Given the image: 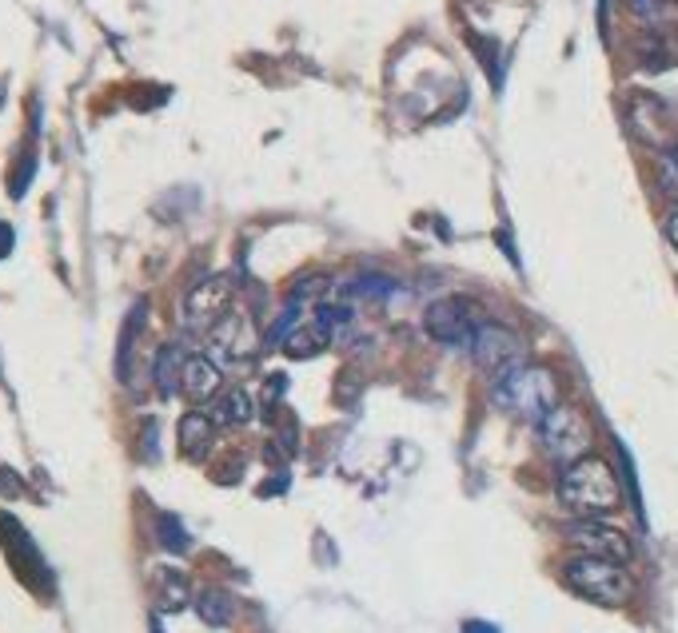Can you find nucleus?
Here are the masks:
<instances>
[{
    "label": "nucleus",
    "mask_w": 678,
    "mask_h": 633,
    "mask_svg": "<svg viewBox=\"0 0 678 633\" xmlns=\"http://www.w3.org/2000/svg\"><path fill=\"white\" fill-rule=\"evenodd\" d=\"M559 502L575 511L579 518H599V514H611L618 511V502H623V487H618V475L611 470V463L603 458H579V463H571L559 478Z\"/></svg>",
    "instance_id": "obj_1"
},
{
    "label": "nucleus",
    "mask_w": 678,
    "mask_h": 633,
    "mask_svg": "<svg viewBox=\"0 0 678 633\" xmlns=\"http://www.w3.org/2000/svg\"><path fill=\"white\" fill-rule=\"evenodd\" d=\"M495 406L515 418H527V423H539L547 411L559 406V378L551 366H535V363H519L511 366L507 375L495 378Z\"/></svg>",
    "instance_id": "obj_2"
},
{
    "label": "nucleus",
    "mask_w": 678,
    "mask_h": 633,
    "mask_svg": "<svg viewBox=\"0 0 678 633\" xmlns=\"http://www.w3.org/2000/svg\"><path fill=\"white\" fill-rule=\"evenodd\" d=\"M563 578H567V585L579 597H587V602L606 606V609L627 606L630 594H635V578L627 573V566L603 561V558H587V554L571 558L567 566H563Z\"/></svg>",
    "instance_id": "obj_3"
},
{
    "label": "nucleus",
    "mask_w": 678,
    "mask_h": 633,
    "mask_svg": "<svg viewBox=\"0 0 678 633\" xmlns=\"http://www.w3.org/2000/svg\"><path fill=\"white\" fill-rule=\"evenodd\" d=\"M539 427V442L542 451L551 454L555 463L571 466L579 463V458H587V451H591V423H587V414L579 411V406H567V402H559L555 411H547L535 423Z\"/></svg>",
    "instance_id": "obj_4"
},
{
    "label": "nucleus",
    "mask_w": 678,
    "mask_h": 633,
    "mask_svg": "<svg viewBox=\"0 0 678 633\" xmlns=\"http://www.w3.org/2000/svg\"><path fill=\"white\" fill-rule=\"evenodd\" d=\"M487 319H483L479 303L468 299V295H447V299H435L427 307V315H423V327L432 335L435 343H444V347H471L475 339V331L483 327Z\"/></svg>",
    "instance_id": "obj_5"
},
{
    "label": "nucleus",
    "mask_w": 678,
    "mask_h": 633,
    "mask_svg": "<svg viewBox=\"0 0 678 633\" xmlns=\"http://www.w3.org/2000/svg\"><path fill=\"white\" fill-rule=\"evenodd\" d=\"M567 542L571 546H579L587 558L618 561V566H627V561L635 558V542H630L618 526L603 522V518H579V522H571Z\"/></svg>",
    "instance_id": "obj_6"
},
{
    "label": "nucleus",
    "mask_w": 678,
    "mask_h": 633,
    "mask_svg": "<svg viewBox=\"0 0 678 633\" xmlns=\"http://www.w3.org/2000/svg\"><path fill=\"white\" fill-rule=\"evenodd\" d=\"M228 303H232V280L212 275V280L196 283V287L184 295L180 319H184L188 331H196V335H212V327L228 315Z\"/></svg>",
    "instance_id": "obj_7"
},
{
    "label": "nucleus",
    "mask_w": 678,
    "mask_h": 633,
    "mask_svg": "<svg viewBox=\"0 0 678 633\" xmlns=\"http://www.w3.org/2000/svg\"><path fill=\"white\" fill-rule=\"evenodd\" d=\"M471 354H475V363L487 371L491 378L507 375L511 366L523 363V343H519L515 331L499 327V323H483L475 331V339H471Z\"/></svg>",
    "instance_id": "obj_8"
},
{
    "label": "nucleus",
    "mask_w": 678,
    "mask_h": 633,
    "mask_svg": "<svg viewBox=\"0 0 678 633\" xmlns=\"http://www.w3.org/2000/svg\"><path fill=\"white\" fill-rule=\"evenodd\" d=\"M332 339H335V331L323 323L320 311H311V315L299 319V327L292 331V335H287L280 347H284L287 359H316V354L328 351V343H332Z\"/></svg>",
    "instance_id": "obj_9"
},
{
    "label": "nucleus",
    "mask_w": 678,
    "mask_h": 633,
    "mask_svg": "<svg viewBox=\"0 0 678 633\" xmlns=\"http://www.w3.org/2000/svg\"><path fill=\"white\" fill-rule=\"evenodd\" d=\"M630 128H635L639 140H647V144L670 152V124H666L663 100L635 96V108H630Z\"/></svg>",
    "instance_id": "obj_10"
},
{
    "label": "nucleus",
    "mask_w": 678,
    "mask_h": 633,
    "mask_svg": "<svg viewBox=\"0 0 678 633\" xmlns=\"http://www.w3.org/2000/svg\"><path fill=\"white\" fill-rule=\"evenodd\" d=\"M216 447V423H212V414L204 411H188L180 418V454H184L188 463H204Z\"/></svg>",
    "instance_id": "obj_11"
},
{
    "label": "nucleus",
    "mask_w": 678,
    "mask_h": 633,
    "mask_svg": "<svg viewBox=\"0 0 678 633\" xmlns=\"http://www.w3.org/2000/svg\"><path fill=\"white\" fill-rule=\"evenodd\" d=\"M180 390H184L188 399L208 402L220 390V366L212 363V359H204V354H188L184 371H180Z\"/></svg>",
    "instance_id": "obj_12"
},
{
    "label": "nucleus",
    "mask_w": 678,
    "mask_h": 633,
    "mask_svg": "<svg viewBox=\"0 0 678 633\" xmlns=\"http://www.w3.org/2000/svg\"><path fill=\"white\" fill-rule=\"evenodd\" d=\"M216 347H220V359H247V354L256 351V331L247 327L244 315H223L216 327Z\"/></svg>",
    "instance_id": "obj_13"
},
{
    "label": "nucleus",
    "mask_w": 678,
    "mask_h": 633,
    "mask_svg": "<svg viewBox=\"0 0 678 633\" xmlns=\"http://www.w3.org/2000/svg\"><path fill=\"white\" fill-rule=\"evenodd\" d=\"M184 347L180 343H164L156 359H152V383L161 387V395H180V371H184Z\"/></svg>",
    "instance_id": "obj_14"
},
{
    "label": "nucleus",
    "mask_w": 678,
    "mask_h": 633,
    "mask_svg": "<svg viewBox=\"0 0 678 633\" xmlns=\"http://www.w3.org/2000/svg\"><path fill=\"white\" fill-rule=\"evenodd\" d=\"M256 411H259V402H256V395L252 390H244V387H235V390H228L220 399V406H216V427H247L252 418H256Z\"/></svg>",
    "instance_id": "obj_15"
},
{
    "label": "nucleus",
    "mask_w": 678,
    "mask_h": 633,
    "mask_svg": "<svg viewBox=\"0 0 678 633\" xmlns=\"http://www.w3.org/2000/svg\"><path fill=\"white\" fill-rule=\"evenodd\" d=\"M635 21L651 33H666V28H678V0H627Z\"/></svg>",
    "instance_id": "obj_16"
},
{
    "label": "nucleus",
    "mask_w": 678,
    "mask_h": 633,
    "mask_svg": "<svg viewBox=\"0 0 678 633\" xmlns=\"http://www.w3.org/2000/svg\"><path fill=\"white\" fill-rule=\"evenodd\" d=\"M196 613L208 625H232L235 618V597L220 585H208V590H200L196 594Z\"/></svg>",
    "instance_id": "obj_17"
},
{
    "label": "nucleus",
    "mask_w": 678,
    "mask_h": 633,
    "mask_svg": "<svg viewBox=\"0 0 678 633\" xmlns=\"http://www.w3.org/2000/svg\"><path fill=\"white\" fill-rule=\"evenodd\" d=\"M156 602H161L164 613H176V609L188 606V578L180 570H156Z\"/></svg>",
    "instance_id": "obj_18"
},
{
    "label": "nucleus",
    "mask_w": 678,
    "mask_h": 633,
    "mask_svg": "<svg viewBox=\"0 0 678 633\" xmlns=\"http://www.w3.org/2000/svg\"><path fill=\"white\" fill-rule=\"evenodd\" d=\"M156 534H161V546L172 550V554H184V550L192 546V538H188V530L180 526L176 514H161V518H156Z\"/></svg>",
    "instance_id": "obj_19"
},
{
    "label": "nucleus",
    "mask_w": 678,
    "mask_h": 633,
    "mask_svg": "<svg viewBox=\"0 0 678 633\" xmlns=\"http://www.w3.org/2000/svg\"><path fill=\"white\" fill-rule=\"evenodd\" d=\"M658 188H663L666 199L678 204V147H670V152L658 156Z\"/></svg>",
    "instance_id": "obj_20"
},
{
    "label": "nucleus",
    "mask_w": 678,
    "mask_h": 633,
    "mask_svg": "<svg viewBox=\"0 0 678 633\" xmlns=\"http://www.w3.org/2000/svg\"><path fill=\"white\" fill-rule=\"evenodd\" d=\"M287 390V378L284 375H271L268 387H264V411H276L280 406V395Z\"/></svg>",
    "instance_id": "obj_21"
},
{
    "label": "nucleus",
    "mask_w": 678,
    "mask_h": 633,
    "mask_svg": "<svg viewBox=\"0 0 678 633\" xmlns=\"http://www.w3.org/2000/svg\"><path fill=\"white\" fill-rule=\"evenodd\" d=\"M13 244H16V232L9 228V223H0V259L13 256Z\"/></svg>",
    "instance_id": "obj_22"
},
{
    "label": "nucleus",
    "mask_w": 678,
    "mask_h": 633,
    "mask_svg": "<svg viewBox=\"0 0 678 633\" xmlns=\"http://www.w3.org/2000/svg\"><path fill=\"white\" fill-rule=\"evenodd\" d=\"M463 633H499V625H491V621H463Z\"/></svg>",
    "instance_id": "obj_23"
},
{
    "label": "nucleus",
    "mask_w": 678,
    "mask_h": 633,
    "mask_svg": "<svg viewBox=\"0 0 678 633\" xmlns=\"http://www.w3.org/2000/svg\"><path fill=\"white\" fill-rule=\"evenodd\" d=\"M666 240H670V244H675V251H678V211L670 216V220H666Z\"/></svg>",
    "instance_id": "obj_24"
}]
</instances>
